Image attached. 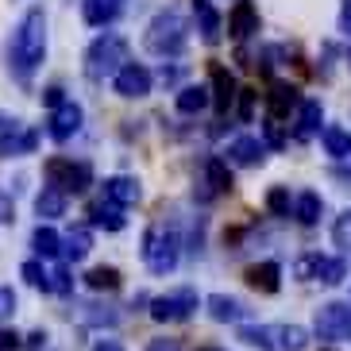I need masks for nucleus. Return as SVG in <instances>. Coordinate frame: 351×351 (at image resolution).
Instances as JSON below:
<instances>
[{
    "label": "nucleus",
    "mask_w": 351,
    "mask_h": 351,
    "mask_svg": "<svg viewBox=\"0 0 351 351\" xmlns=\"http://www.w3.org/2000/svg\"><path fill=\"white\" fill-rule=\"evenodd\" d=\"M32 247H35V255H39V258H58V255H62V236H58L51 224H39L32 232Z\"/></svg>",
    "instance_id": "bb28decb"
},
{
    "label": "nucleus",
    "mask_w": 351,
    "mask_h": 351,
    "mask_svg": "<svg viewBox=\"0 0 351 351\" xmlns=\"http://www.w3.org/2000/svg\"><path fill=\"white\" fill-rule=\"evenodd\" d=\"M208 104H213V89H208V85H182V89H178V112L182 116L205 112Z\"/></svg>",
    "instance_id": "412c9836"
},
{
    "label": "nucleus",
    "mask_w": 351,
    "mask_h": 351,
    "mask_svg": "<svg viewBox=\"0 0 351 351\" xmlns=\"http://www.w3.org/2000/svg\"><path fill=\"white\" fill-rule=\"evenodd\" d=\"M293 108H301V93L293 89V85L286 82H274L267 93V116H274V120H286Z\"/></svg>",
    "instance_id": "f3484780"
},
{
    "label": "nucleus",
    "mask_w": 351,
    "mask_h": 351,
    "mask_svg": "<svg viewBox=\"0 0 351 351\" xmlns=\"http://www.w3.org/2000/svg\"><path fill=\"white\" fill-rule=\"evenodd\" d=\"M139 197H143V186H139L135 178L116 174V178H108V182H104V201H112V205H120V208L139 205Z\"/></svg>",
    "instance_id": "2eb2a0df"
},
{
    "label": "nucleus",
    "mask_w": 351,
    "mask_h": 351,
    "mask_svg": "<svg viewBox=\"0 0 351 351\" xmlns=\"http://www.w3.org/2000/svg\"><path fill=\"white\" fill-rule=\"evenodd\" d=\"M255 32H258V8L251 4V0H236V8H232V16H228V35H232L236 43H243Z\"/></svg>",
    "instance_id": "4468645a"
},
{
    "label": "nucleus",
    "mask_w": 351,
    "mask_h": 351,
    "mask_svg": "<svg viewBox=\"0 0 351 351\" xmlns=\"http://www.w3.org/2000/svg\"><path fill=\"white\" fill-rule=\"evenodd\" d=\"M228 189H232V170H228V162L217 158V155H208L205 162H201V174H197L193 201L208 205V201H217L220 193H228Z\"/></svg>",
    "instance_id": "6e6552de"
},
{
    "label": "nucleus",
    "mask_w": 351,
    "mask_h": 351,
    "mask_svg": "<svg viewBox=\"0 0 351 351\" xmlns=\"http://www.w3.org/2000/svg\"><path fill=\"white\" fill-rule=\"evenodd\" d=\"M320 143H324V151H328L332 158H351V132H343V128L328 124L320 132Z\"/></svg>",
    "instance_id": "cd10ccee"
},
{
    "label": "nucleus",
    "mask_w": 351,
    "mask_h": 351,
    "mask_svg": "<svg viewBox=\"0 0 351 351\" xmlns=\"http://www.w3.org/2000/svg\"><path fill=\"white\" fill-rule=\"evenodd\" d=\"M332 243L348 255L351 251V208H343L340 217H336V224H332Z\"/></svg>",
    "instance_id": "473e14b6"
},
{
    "label": "nucleus",
    "mask_w": 351,
    "mask_h": 351,
    "mask_svg": "<svg viewBox=\"0 0 351 351\" xmlns=\"http://www.w3.org/2000/svg\"><path fill=\"white\" fill-rule=\"evenodd\" d=\"M93 351H124V343H120V340H97Z\"/></svg>",
    "instance_id": "09e8293b"
},
{
    "label": "nucleus",
    "mask_w": 351,
    "mask_h": 351,
    "mask_svg": "<svg viewBox=\"0 0 351 351\" xmlns=\"http://www.w3.org/2000/svg\"><path fill=\"white\" fill-rule=\"evenodd\" d=\"M320 213H324V201H320V193H313V189H301L298 197H293V220L305 228H313L320 220Z\"/></svg>",
    "instance_id": "b1692460"
},
{
    "label": "nucleus",
    "mask_w": 351,
    "mask_h": 351,
    "mask_svg": "<svg viewBox=\"0 0 351 351\" xmlns=\"http://www.w3.org/2000/svg\"><path fill=\"white\" fill-rule=\"evenodd\" d=\"M193 20H197V32H201V39L213 47V43H220V32H224V23H220L217 8L208 4V0H193Z\"/></svg>",
    "instance_id": "aec40b11"
},
{
    "label": "nucleus",
    "mask_w": 351,
    "mask_h": 351,
    "mask_svg": "<svg viewBox=\"0 0 351 351\" xmlns=\"http://www.w3.org/2000/svg\"><path fill=\"white\" fill-rule=\"evenodd\" d=\"M205 309H208V317L217 320V324H243V320L251 317L247 301L228 298V293H213V298H205Z\"/></svg>",
    "instance_id": "ddd939ff"
},
{
    "label": "nucleus",
    "mask_w": 351,
    "mask_h": 351,
    "mask_svg": "<svg viewBox=\"0 0 351 351\" xmlns=\"http://www.w3.org/2000/svg\"><path fill=\"white\" fill-rule=\"evenodd\" d=\"M201 351H220V348H201Z\"/></svg>",
    "instance_id": "3c124183"
},
{
    "label": "nucleus",
    "mask_w": 351,
    "mask_h": 351,
    "mask_svg": "<svg viewBox=\"0 0 351 351\" xmlns=\"http://www.w3.org/2000/svg\"><path fill=\"white\" fill-rule=\"evenodd\" d=\"M139 255H143V263H147L151 274H170V270L178 267V255H182V239H178L174 228L151 224L143 232V247H139Z\"/></svg>",
    "instance_id": "39448f33"
},
{
    "label": "nucleus",
    "mask_w": 351,
    "mask_h": 351,
    "mask_svg": "<svg viewBox=\"0 0 351 351\" xmlns=\"http://www.w3.org/2000/svg\"><path fill=\"white\" fill-rule=\"evenodd\" d=\"M239 89H236V77L224 70V66H213V108H217L220 116L236 104Z\"/></svg>",
    "instance_id": "6ab92c4d"
},
{
    "label": "nucleus",
    "mask_w": 351,
    "mask_h": 351,
    "mask_svg": "<svg viewBox=\"0 0 351 351\" xmlns=\"http://www.w3.org/2000/svg\"><path fill=\"white\" fill-rule=\"evenodd\" d=\"M16 348H20V336L8 328H0V351H16Z\"/></svg>",
    "instance_id": "c03bdc74"
},
{
    "label": "nucleus",
    "mask_w": 351,
    "mask_h": 351,
    "mask_svg": "<svg viewBox=\"0 0 351 351\" xmlns=\"http://www.w3.org/2000/svg\"><path fill=\"white\" fill-rule=\"evenodd\" d=\"M120 8H124V0H85V23L89 27H108V23L120 16Z\"/></svg>",
    "instance_id": "393cba45"
},
{
    "label": "nucleus",
    "mask_w": 351,
    "mask_h": 351,
    "mask_svg": "<svg viewBox=\"0 0 351 351\" xmlns=\"http://www.w3.org/2000/svg\"><path fill=\"white\" fill-rule=\"evenodd\" d=\"M243 282H247L251 289H258V293H278V289H282V267L274 263V258L255 263V267H247Z\"/></svg>",
    "instance_id": "dca6fc26"
},
{
    "label": "nucleus",
    "mask_w": 351,
    "mask_h": 351,
    "mask_svg": "<svg viewBox=\"0 0 351 351\" xmlns=\"http://www.w3.org/2000/svg\"><path fill=\"white\" fill-rule=\"evenodd\" d=\"M89 251H93V232H89L85 224L70 228V232H66V239H62V255L73 258V263H82Z\"/></svg>",
    "instance_id": "a878e982"
},
{
    "label": "nucleus",
    "mask_w": 351,
    "mask_h": 351,
    "mask_svg": "<svg viewBox=\"0 0 351 351\" xmlns=\"http://www.w3.org/2000/svg\"><path fill=\"white\" fill-rule=\"evenodd\" d=\"M27 351H47V332H32L27 336Z\"/></svg>",
    "instance_id": "49530a36"
},
{
    "label": "nucleus",
    "mask_w": 351,
    "mask_h": 351,
    "mask_svg": "<svg viewBox=\"0 0 351 351\" xmlns=\"http://www.w3.org/2000/svg\"><path fill=\"white\" fill-rule=\"evenodd\" d=\"M124 66H128V39L124 35L104 32L101 39L89 43V51H85V77H89V82L116 77Z\"/></svg>",
    "instance_id": "7ed1b4c3"
},
{
    "label": "nucleus",
    "mask_w": 351,
    "mask_h": 351,
    "mask_svg": "<svg viewBox=\"0 0 351 351\" xmlns=\"http://www.w3.org/2000/svg\"><path fill=\"white\" fill-rule=\"evenodd\" d=\"M348 340H351V332H348Z\"/></svg>",
    "instance_id": "864d4df0"
},
{
    "label": "nucleus",
    "mask_w": 351,
    "mask_h": 351,
    "mask_svg": "<svg viewBox=\"0 0 351 351\" xmlns=\"http://www.w3.org/2000/svg\"><path fill=\"white\" fill-rule=\"evenodd\" d=\"M178 77H182V70H178V66H162V73H158V82H162V85H174Z\"/></svg>",
    "instance_id": "de8ad7c7"
},
{
    "label": "nucleus",
    "mask_w": 351,
    "mask_h": 351,
    "mask_svg": "<svg viewBox=\"0 0 351 351\" xmlns=\"http://www.w3.org/2000/svg\"><path fill=\"white\" fill-rule=\"evenodd\" d=\"M317 267H320V255H305V258H298V263H293V274H298V278H317Z\"/></svg>",
    "instance_id": "c9c22d12"
},
{
    "label": "nucleus",
    "mask_w": 351,
    "mask_h": 351,
    "mask_svg": "<svg viewBox=\"0 0 351 351\" xmlns=\"http://www.w3.org/2000/svg\"><path fill=\"white\" fill-rule=\"evenodd\" d=\"M12 313H16V289L0 286V320H4V317H12Z\"/></svg>",
    "instance_id": "ea45409f"
},
{
    "label": "nucleus",
    "mask_w": 351,
    "mask_h": 351,
    "mask_svg": "<svg viewBox=\"0 0 351 351\" xmlns=\"http://www.w3.org/2000/svg\"><path fill=\"white\" fill-rule=\"evenodd\" d=\"M348 66H351V51H348Z\"/></svg>",
    "instance_id": "603ef678"
},
{
    "label": "nucleus",
    "mask_w": 351,
    "mask_h": 351,
    "mask_svg": "<svg viewBox=\"0 0 351 351\" xmlns=\"http://www.w3.org/2000/svg\"><path fill=\"white\" fill-rule=\"evenodd\" d=\"M313 332H317V340L343 343L348 340V332H351V305H343V301L320 305L317 317H313Z\"/></svg>",
    "instance_id": "1a4fd4ad"
},
{
    "label": "nucleus",
    "mask_w": 351,
    "mask_h": 351,
    "mask_svg": "<svg viewBox=\"0 0 351 351\" xmlns=\"http://www.w3.org/2000/svg\"><path fill=\"white\" fill-rule=\"evenodd\" d=\"M85 286L93 289V293H112V289H120V270L116 267H93L85 274Z\"/></svg>",
    "instance_id": "c85d7f7f"
},
{
    "label": "nucleus",
    "mask_w": 351,
    "mask_h": 351,
    "mask_svg": "<svg viewBox=\"0 0 351 351\" xmlns=\"http://www.w3.org/2000/svg\"><path fill=\"white\" fill-rule=\"evenodd\" d=\"M39 147V132L23 128L20 120H12L4 132H0V158H12V155H35Z\"/></svg>",
    "instance_id": "9b49d317"
},
{
    "label": "nucleus",
    "mask_w": 351,
    "mask_h": 351,
    "mask_svg": "<svg viewBox=\"0 0 351 351\" xmlns=\"http://www.w3.org/2000/svg\"><path fill=\"white\" fill-rule=\"evenodd\" d=\"M43 104H47V108H58V104H66V93H62V85H51V89H43Z\"/></svg>",
    "instance_id": "a19ab883"
},
{
    "label": "nucleus",
    "mask_w": 351,
    "mask_h": 351,
    "mask_svg": "<svg viewBox=\"0 0 351 351\" xmlns=\"http://www.w3.org/2000/svg\"><path fill=\"white\" fill-rule=\"evenodd\" d=\"M255 89H239V120L251 124V116H255Z\"/></svg>",
    "instance_id": "e433bc0d"
},
{
    "label": "nucleus",
    "mask_w": 351,
    "mask_h": 351,
    "mask_svg": "<svg viewBox=\"0 0 351 351\" xmlns=\"http://www.w3.org/2000/svg\"><path fill=\"white\" fill-rule=\"evenodd\" d=\"M263 155H267V143L255 139V135H239V139H232V147H228V162H236V166H258Z\"/></svg>",
    "instance_id": "a211bd4d"
},
{
    "label": "nucleus",
    "mask_w": 351,
    "mask_h": 351,
    "mask_svg": "<svg viewBox=\"0 0 351 351\" xmlns=\"http://www.w3.org/2000/svg\"><path fill=\"white\" fill-rule=\"evenodd\" d=\"M82 120H85V112H82V104L77 101H66V104H58L51 112V139H58V143H66L70 135H77L82 132Z\"/></svg>",
    "instance_id": "f8f14e48"
},
{
    "label": "nucleus",
    "mask_w": 351,
    "mask_h": 351,
    "mask_svg": "<svg viewBox=\"0 0 351 351\" xmlns=\"http://www.w3.org/2000/svg\"><path fill=\"white\" fill-rule=\"evenodd\" d=\"M43 170H47V182H51V186H58L62 193H85V189L93 186V166H89V162L51 158Z\"/></svg>",
    "instance_id": "423d86ee"
},
{
    "label": "nucleus",
    "mask_w": 351,
    "mask_h": 351,
    "mask_svg": "<svg viewBox=\"0 0 351 351\" xmlns=\"http://www.w3.org/2000/svg\"><path fill=\"white\" fill-rule=\"evenodd\" d=\"M267 208L274 213V217H289L293 213V197H289V189L286 186H274L267 193Z\"/></svg>",
    "instance_id": "72a5a7b5"
},
{
    "label": "nucleus",
    "mask_w": 351,
    "mask_h": 351,
    "mask_svg": "<svg viewBox=\"0 0 351 351\" xmlns=\"http://www.w3.org/2000/svg\"><path fill=\"white\" fill-rule=\"evenodd\" d=\"M239 340L258 351H305L309 348V332L301 324H243Z\"/></svg>",
    "instance_id": "20e7f679"
},
{
    "label": "nucleus",
    "mask_w": 351,
    "mask_h": 351,
    "mask_svg": "<svg viewBox=\"0 0 351 351\" xmlns=\"http://www.w3.org/2000/svg\"><path fill=\"white\" fill-rule=\"evenodd\" d=\"M147 351H182V348H178V340H170V336H158V340L147 343Z\"/></svg>",
    "instance_id": "37998d69"
},
{
    "label": "nucleus",
    "mask_w": 351,
    "mask_h": 351,
    "mask_svg": "<svg viewBox=\"0 0 351 351\" xmlns=\"http://www.w3.org/2000/svg\"><path fill=\"white\" fill-rule=\"evenodd\" d=\"M324 108H320V101H301V108H298V128H293V135L298 139H313L317 132H324Z\"/></svg>",
    "instance_id": "4be33fe9"
},
{
    "label": "nucleus",
    "mask_w": 351,
    "mask_h": 351,
    "mask_svg": "<svg viewBox=\"0 0 351 351\" xmlns=\"http://www.w3.org/2000/svg\"><path fill=\"white\" fill-rule=\"evenodd\" d=\"M197 305H201L197 289L182 286V289H170V293H162V298L151 301V317H155L158 324H178V320H189V317H193Z\"/></svg>",
    "instance_id": "0eeeda50"
},
{
    "label": "nucleus",
    "mask_w": 351,
    "mask_h": 351,
    "mask_svg": "<svg viewBox=\"0 0 351 351\" xmlns=\"http://www.w3.org/2000/svg\"><path fill=\"white\" fill-rule=\"evenodd\" d=\"M66 197L58 186H43V193L35 197V213H39V220H58L66 217Z\"/></svg>",
    "instance_id": "5701e85b"
},
{
    "label": "nucleus",
    "mask_w": 351,
    "mask_h": 351,
    "mask_svg": "<svg viewBox=\"0 0 351 351\" xmlns=\"http://www.w3.org/2000/svg\"><path fill=\"white\" fill-rule=\"evenodd\" d=\"M186 43H189V27H186V20H182L178 8L158 12L155 20H151V27H147V35H143V47L155 54V58H178V54L186 51Z\"/></svg>",
    "instance_id": "f03ea898"
},
{
    "label": "nucleus",
    "mask_w": 351,
    "mask_h": 351,
    "mask_svg": "<svg viewBox=\"0 0 351 351\" xmlns=\"http://www.w3.org/2000/svg\"><path fill=\"white\" fill-rule=\"evenodd\" d=\"M151 85H155V77H151V70H147V66H139V62H128L124 70L112 77V89L120 97H128V101L147 97V93H151Z\"/></svg>",
    "instance_id": "9d476101"
},
{
    "label": "nucleus",
    "mask_w": 351,
    "mask_h": 351,
    "mask_svg": "<svg viewBox=\"0 0 351 351\" xmlns=\"http://www.w3.org/2000/svg\"><path fill=\"white\" fill-rule=\"evenodd\" d=\"M89 313H82L85 324H116V313H104L101 305H85Z\"/></svg>",
    "instance_id": "4c0bfd02"
},
{
    "label": "nucleus",
    "mask_w": 351,
    "mask_h": 351,
    "mask_svg": "<svg viewBox=\"0 0 351 351\" xmlns=\"http://www.w3.org/2000/svg\"><path fill=\"white\" fill-rule=\"evenodd\" d=\"M263 143L274 147V151H282V147H286V128H282V120H274V116H267V120H263Z\"/></svg>",
    "instance_id": "f704fd0d"
},
{
    "label": "nucleus",
    "mask_w": 351,
    "mask_h": 351,
    "mask_svg": "<svg viewBox=\"0 0 351 351\" xmlns=\"http://www.w3.org/2000/svg\"><path fill=\"white\" fill-rule=\"evenodd\" d=\"M340 32L351 39V0H343V8H340Z\"/></svg>",
    "instance_id": "a18cd8bd"
},
{
    "label": "nucleus",
    "mask_w": 351,
    "mask_h": 351,
    "mask_svg": "<svg viewBox=\"0 0 351 351\" xmlns=\"http://www.w3.org/2000/svg\"><path fill=\"white\" fill-rule=\"evenodd\" d=\"M343 278H348V258H320L317 282H324V286H340Z\"/></svg>",
    "instance_id": "7c9ffc66"
},
{
    "label": "nucleus",
    "mask_w": 351,
    "mask_h": 351,
    "mask_svg": "<svg viewBox=\"0 0 351 351\" xmlns=\"http://www.w3.org/2000/svg\"><path fill=\"white\" fill-rule=\"evenodd\" d=\"M12 124V120H8V116H0V132H4V128H8Z\"/></svg>",
    "instance_id": "8fccbe9b"
},
{
    "label": "nucleus",
    "mask_w": 351,
    "mask_h": 351,
    "mask_svg": "<svg viewBox=\"0 0 351 351\" xmlns=\"http://www.w3.org/2000/svg\"><path fill=\"white\" fill-rule=\"evenodd\" d=\"M16 220V205H12V197L0 189V224H12Z\"/></svg>",
    "instance_id": "79ce46f5"
},
{
    "label": "nucleus",
    "mask_w": 351,
    "mask_h": 351,
    "mask_svg": "<svg viewBox=\"0 0 351 351\" xmlns=\"http://www.w3.org/2000/svg\"><path fill=\"white\" fill-rule=\"evenodd\" d=\"M43 54H47V12L27 8L20 27H16V35H12V47H8L12 77L20 85H32L35 70L43 66Z\"/></svg>",
    "instance_id": "f257e3e1"
},
{
    "label": "nucleus",
    "mask_w": 351,
    "mask_h": 351,
    "mask_svg": "<svg viewBox=\"0 0 351 351\" xmlns=\"http://www.w3.org/2000/svg\"><path fill=\"white\" fill-rule=\"evenodd\" d=\"M93 224L104 228V232H120V228H124V208L112 205V201H101V205L93 208Z\"/></svg>",
    "instance_id": "c756f323"
},
{
    "label": "nucleus",
    "mask_w": 351,
    "mask_h": 351,
    "mask_svg": "<svg viewBox=\"0 0 351 351\" xmlns=\"http://www.w3.org/2000/svg\"><path fill=\"white\" fill-rule=\"evenodd\" d=\"M20 278L27 282L32 289H51V274H47V267H43L39 258H27L20 267Z\"/></svg>",
    "instance_id": "2f4dec72"
},
{
    "label": "nucleus",
    "mask_w": 351,
    "mask_h": 351,
    "mask_svg": "<svg viewBox=\"0 0 351 351\" xmlns=\"http://www.w3.org/2000/svg\"><path fill=\"white\" fill-rule=\"evenodd\" d=\"M51 289H54V293H70V289H73V278H70V270H66V267H58L51 274Z\"/></svg>",
    "instance_id": "58836bf2"
}]
</instances>
